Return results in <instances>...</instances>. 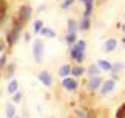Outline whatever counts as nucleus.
I'll list each match as a JSON object with an SVG mask.
<instances>
[{
    "label": "nucleus",
    "mask_w": 125,
    "mask_h": 118,
    "mask_svg": "<svg viewBox=\"0 0 125 118\" xmlns=\"http://www.w3.org/2000/svg\"><path fill=\"white\" fill-rule=\"evenodd\" d=\"M78 27H80V24H78L75 19H69L67 21V33H77Z\"/></svg>",
    "instance_id": "obj_11"
},
{
    "label": "nucleus",
    "mask_w": 125,
    "mask_h": 118,
    "mask_svg": "<svg viewBox=\"0 0 125 118\" xmlns=\"http://www.w3.org/2000/svg\"><path fill=\"white\" fill-rule=\"evenodd\" d=\"M73 2H75V0H64V2H62V5H61V8H64V10H66V8H69Z\"/></svg>",
    "instance_id": "obj_24"
},
{
    "label": "nucleus",
    "mask_w": 125,
    "mask_h": 118,
    "mask_svg": "<svg viewBox=\"0 0 125 118\" xmlns=\"http://www.w3.org/2000/svg\"><path fill=\"white\" fill-rule=\"evenodd\" d=\"M97 66H99L102 71H111L113 69V65L108 60H99L97 61Z\"/></svg>",
    "instance_id": "obj_12"
},
{
    "label": "nucleus",
    "mask_w": 125,
    "mask_h": 118,
    "mask_svg": "<svg viewBox=\"0 0 125 118\" xmlns=\"http://www.w3.org/2000/svg\"><path fill=\"white\" fill-rule=\"evenodd\" d=\"M17 80H11L10 82V85H8V91H10L11 94H13V93H17Z\"/></svg>",
    "instance_id": "obj_19"
},
{
    "label": "nucleus",
    "mask_w": 125,
    "mask_h": 118,
    "mask_svg": "<svg viewBox=\"0 0 125 118\" xmlns=\"http://www.w3.org/2000/svg\"><path fill=\"white\" fill-rule=\"evenodd\" d=\"M21 98H22V94H21V93H16V96H14V101H16V102H19V101H21Z\"/></svg>",
    "instance_id": "obj_27"
},
{
    "label": "nucleus",
    "mask_w": 125,
    "mask_h": 118,
    "mask_svg": "<svg viewBox=\"0 0 125 118\" xmlns=\"http://www.w3.org/2000/svg\"><path fill=\"white\" fill-rule=\"evenodd\" d=\"M3 49V43H0V50H2Z\"/></svg>",
    "instance_id": "obj_29"
},
{
    "label": "nucleus",
    "mask_w": 125,
    "mask_h": 118,
    "mask_svg": "<svg viewBox=\"0 0 125 118\" xmlns=\"http://www.w3.org/2000/svg\"><path fill=\"white\" fill-rule=\"evenodd\" d=\"M13 73H14V65L8 68V77H10V76H11V74H13Z\"/></svg>",
    "instance_id": "obj_26"
},
{
    "label": "nucleus",
    "mask_w": 125,
    "mask_h": 118,
    "mask_svg": "<svg viewBox=\"0 0 125 118\" xmlns=\"http://www.w3.org/2000/svg\"><path fill=\"white\" fill-rule=\"evenodd\" d=\"M42 29H44V24H42V21H36L33 25V31L34 33H41Z\"/></svg>",
    "instance_id": "obj_20"
},
{
    "label": "nucleus",
    "mask_w": 125,
    "mask_h": 118,
    "mask_svg": "<svg viewBox=\"0 0 125 118\" xmlns=\"http://www.w3.org/2000/svg\"><path fill=\"white\" fill-rule=\"evenodd\" d=\"M102 85H103V79H102L100 76H94V77H89L86 88H88L89 91H95V90L102 88Z\"/></svg>",
    "instance_id": "obj_3"
},
{
    "label": "nucleus",
    "mask_w": 125,
    "mask_h": 118,
    "mask_svg": "<svg viewBox=\"0 0 125 118\" xmlns=\"http://www.w3.org/2000/svg\"><path fill=\"white\" fill-rule=\"evenodd\" d=\"M62 87H64L67 91H73V90H77V80L75 79H72V77H66V79H62Z\"/></svg>",
    "instance_id": "obj_7"
},
{
    "label": "nucleus",
    "mask_w": 125,
    "mask_h": 118,
    "mask_svg": "<svg viewBox=\"0 0 125 118\" xmlns=\"http://www.w3.org/2000/svg\"><path fill=\"white\" fill-rule=\"evenodd\" d=\"M116 118H125V102L116 110Z\"/></svg>",
    "instance_id": "obj_22"
},
{
    "label": "nucleus",
    "mask_w": 125,
    "mask_h": 118,
    "mask_svg": "<svg viewBox=\"0 0 125 118\" xmlns=\"http://www.w3.org/2000/svg\"><path fill=\"white\" fill-rule=\"evenodd\" d=\"M120 69H124V63H120V61H117V63H114L113 65V73H117V71H120Z\"/></svg>",
    "instance_id": "obj_23"
},
{
    "label": "nucleus",
    "mask_w": 125,
    "mask_h": 118,
    "mask_svg": "<svg viewBox=\"0 0 125 118\" xmlns=\"http://www.w3.org/2000/svg\"><path fill=\"white\" fill-rule=\"evenodd\" d=\"M30 17H31V8L30 6H22L21 11H19V19H17V21L21 24H23V22L28 21Z\"/></svg>",
    "instance_id": "obj_5"
},
{
    "label": "nucleus",
    "mask_w": 125,
    "mask_h": 118,
    "mask_svg": "<svg viewBox=\"0 0 125 118\" xmlns=\"http://www.w3.org/2000/svg\"><path fill=\"white\" fill-rule=\"evenodd\" d=\"M22 24L17 21V24L13 27V30L10 31V35H8V44H14L16 41L19 39V35H21V30H22Z\"/></svg>",
    "instance_id": "obj_4"
},
{
    "label": "nucleus",
    "mask_w": 125,
    "mask_h": 118,
    "mask_svg": "<svg viewBox=\"0 0 125 118\" xmlns=\"http://www.w3.org/2000/svg\"><path fill=\"white\" fill-rule=\"evenodd\" d=\"M124 19H125V13H124Z\"/></svg>",
    "instance_id": "obj_31"
},
{
    "label": "nucleus",
    "mask_w": 125,
    "mask_h": 118,
    "mask_svg": "<svg viewBox=\"0 0 125 118\" xmlns=\"http://www.w3.org/2000/svg\"><path fill=\"white\" fill-rule=\"evenodd\" d=\"M6 117L8 118H14L16 117V110H14V105L13 104H8L6 105Z\"/></svg>",
    "instance_id": "obj_18"
},
{
    "label": "nucleus",
    "mask_w": 125,
    "mask_h": 118,
    "mask_svg": "<svg viewBox=\"0 0 125 118\" xmlns=\"http://www.w3.org/2000/svg\"><path fill=\"white\" fill-rule=\"evenodd\" d=\"M41 33L44 35V36H50V38H55V36H56V33H55L52 29H47V27H44V29H42Z\"/></svg>",
    "instance_id": "obj_21"
},
{
    "label": "nucleus",
    "mask_w": 125,
    "mask_h": 118,
    "mask_svg": "<svg viewBox=\"0 0 125 118\" xmlns=\"http://www.w3.org/2000/svg\"><path fill=\"white\" fill-rule=\"evenodd\" d=\"M38 79L45 87H50V85L53 84V79H52V76H50V73H47V71H41V73L38 74Z\"/></svg>",
    "instance_id": "obj_8"
},
{
    "label": "nucleus",
    "mask_w": 125,
    "mask_h": 118,
    "mask_svg": "<svg viewBox=\"0 0 125 118\" xmlns=\"http://www.w3.org/2000/svg\"><path fill=\"white\" fill-rule=\"evenodd\" d=\"M122 31H124V33H125V24H124V25H122Z\"/></svg>",
    "instance_id": "obj_28"
},
{
    "label": "nucleus",
    "mask_w": 125,
    "mask_h": 118,
    "mask_svg": "<svg viewBox=\"0 0 125 118\" xmlns=\"http://www.w3.org/2000/svg\"><path fill=\"white\" fill-rule=\"evenodd\" d=\"M99 73H100V68L97 65H91L88 68V74H89V77H94V76H99Z\"/></svg>",
    "instance_id": "obj_14"
},
{
    "label": "nucleus",
    "mask_w": 125,
    "mask_h": 118,
    "mask_svg": "<svg viewBox=\"0 0 125 118\" xmlns=\"http://www.w3.org/2000/svg\"><path fill=\"white\" fill-rule=\"evenodd\" d=\"M33 55H34V60L41 61L42 60V55H44V43L42 39H36L33 44Z\"/></svg>",
    "instance_id": "obj_2"
},
{
    "label": "nucleus",
    "mask_w": 125,
    "mask_h": 118,
    "mask_svg": "<svg viewBox=\"0 0 125 118\" xmlns=\"http://www.w3.org/2000/svg\"><path fill=\"white\" fill-rule=\"evenodd\" d=\"M70 74H72L73 77H80V76L84 74V69L81 68V66H75V68H72V73H70Z\"/></svg>",
    "instance_id": "obj_17"
},
{
    "label": "nucleus",
    "mask_w": 125,
    "mask_h": 118,
    "mask_svg": "<svg viewBox=\"0 0 125 118\" xmlns=\"http://www.w3.org/2000/svg\"><path fill=\"white\" fill-rule=\"evenodd\" d=\"M66 43L67 44H77V33H67L66 35Z\"/></svg>",
    "instance_id": "obj_16"
},
{
    "label": "nucleus",
    "mask_w": 125,
    "mask_h": 118,
    "mask_svg": "<svg viewBox=\"0 0 125 118\" xmlns=\"http://www.w3.org/2000/svg\"><path fill=\"white\" fill-rule=\"evenodd\" d=\"M117 47V39L116 38H108L105 41V52H113Z\"/></svg>",
    "instance_id": "obj_9"
},
{
    "label": "nucleus",
    "mask_w": 125,
    "mask_h": 118,
    "mask_svg": "<svg viewBox=\"0 0 125 118\" xmlns=\"http://www.w3.org/2000/svg\"><path fill=\"white\" fill-rule=\"evenodd\" d=\"M5 63H6V55H2L0 57V69L5 68Z\"/></svg>",
    "instance_id": "obj_25"
},
{
    "label": "nucleus",
    "mask_w": 125,
    "mask_h": 118,
    "mask_svg": "<svg viewBox=\"0 0 125 118\" xmlns=\"http://www.w3.org/2000/svg\"><path fill=\"white\" fill-rule=\"evenodd\" d=\"M114 87H116V80H114V79L105 80L103 85H102V88H100V93L102 94H108V93H111L113 90H114Z\"/></svg>",
    "instance_id": "obj_6"
},
{
    "label": "nucleus",
    "mask_w": 125,
    "mask_h": 118,
    "mask_svg": "<svg viewBox=\"0 0 125 118\" xmlns=\"http://www.w3.org/2000/svg\"><path fill=\"white\" fill-rule=\"evenodd\" d=\"M92 8H94V0H86V2H84V13H83V17H91Z\"/></svg>",
    "instance_id": "obj_10"
},
{
    "label": "nucleus",
    "mask_w": 125,
    "mask_h": 118,
    "mask_svg": "<svg viewBox=\"0 0 125 118\" xmlns=\"http://www.w3.org/2000/svg\"><path fill=\"white\" fill-rule=\"evenodd\" d=\"M78 2H83V3H84V2H86V0H78Z\"/></svg>",
    "instance_id": "obj_30"
},
{
    "label": "nucleus",
    "mask_w": 125,
    "mask_h": 118,
    "mask_svg": "<svg viewBox=\"0 0 125 118\" xmlns=\"http://www.w3.org/2000/svg\"><path fill=\"white\" fill-rule=\"evenodd\" d=\"M70 73H72V68H70L69 65H62L61 68H60V76H61V77H64V79L67 77Z\"/></svg>",
    "instance_id": "obj_13"
},
{
    "label": "nucleus",
    "mask_w": 125,
    "mask_h": 118,
    "mask_svg": "<svg viewBox=\"0 0 125 118\" xmlns=\"http://www.w3.org/2000/svg\"><path fill=\"white\" fill-rule=\"evenodd\" d=\"M84 49H86V43L83 41V39L77 41V44L70 49V57H72L75 61L81 63L84 60Z\"/></svg>",
    "instance_id": "obj_1"
},
{
    "label": "nucleus",
    "mask_w": 125,
    "mask_h": 118,
    "mask_svg": "<svg viewBox=\"0 0 125 118\" xmlns=\"http://www.w3.org/2000/svg\"><path fill=\"white\" fill-rule=\"evenodd\" d=\"M89 27H91V19H89V17H83L81 22H80V29L86 31V30H89Z\"/></svg>",
    "instance_id": "obj_15"
}]
</instances>
